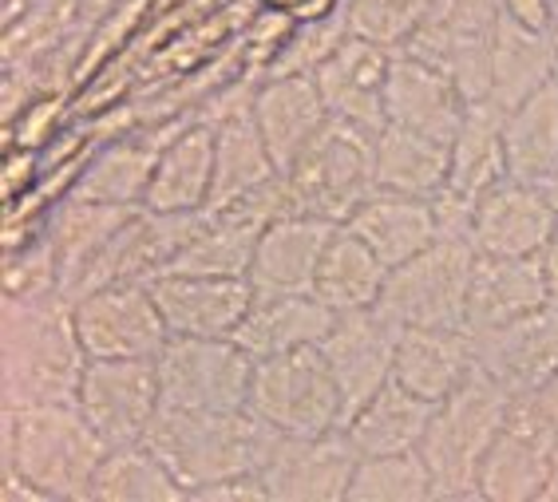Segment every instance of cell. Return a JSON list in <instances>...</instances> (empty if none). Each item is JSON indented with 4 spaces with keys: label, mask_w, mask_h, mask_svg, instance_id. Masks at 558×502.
I'll return each instance as SVG.
<instances>
[{
    "label": "cell",
    "mask_w": 558,
    "mask_h": 502,
    "mask_svg": "<svg viewBox=\"0 0 558 502\" xmlns=\"http://www.w3.org/2000/svg\"><path fill=\"white\" fill-rule=\"evenodd\" d=\"M104 455L80 404L0 407V499H92Z\"/></svg>",
    "instance_id": "obj_1"
},
{
    "label": "cell",
    "mask_w": 558,
    "mask_h": 502,
    "mask_svg": "<svg viewBox=\"0 0 558 502\" xmlns=\"http://www.w3.org/2000/svg\"><path fill=\"white\" fill-rule=\"evenodd\" d=\"M87 364L64 293L0 297V407L75 404Z\"/></svg>",
    "instance_id": "obj_2"
},
{
    "label": "cell",
    "mask_w": 558,
    "mask_h": 502,
    "mask_svg": "<svg viewBox=\"0 0 558 502\" xmlns=\"http://www.w3.org/2000/svg\"><path fill=\"white\" fill-rule=\"evenodd\" d=\"M281 431H274L254 412H171L162 407L147 448L159 455L171 475L186 487L191 499L198 487L218 479L254 475L266 467L269 451L278 448Z\"/></svg>",
    "instance_id": "obj_3"
},
{
    "label": "cell",
    "mask_w": 558,
    "mask_h": 502,
    "mask_svg": "<svg viewBox=\"0 0 558 502\" xmlns=\"http://www.w3.org/2000/svg\"><path fill=\"white\" fill-rule=\"evenodd\" d=\"M511 412V395L475 368L448 400L436 404L420 455L436 479V499H480V467Z\"/></svg>",
    "instance_id": "obj_4"
},
{
    "label": "cell",
    "mask_w": 558,
    "mask_h": 502,
    "mask_svg": "<svg viewBox=\"0 0 558 502\" xmlns=\"http://www.w3.org/2000/svg\"><path fill=\"white\" fill-rule=\"evenodd\" d=\"M246 407L281 436H325L344 428V400L322 344L258 356Z\"/></svg>",
    "instance_id": "obj_5"
},
{
    "label": "cell",
    "mask_w": 558,
    "mask_h": 502,
    "mask_svg": "<svg viewBox=\"0 0 558 502\" xmlns=\"http://www.w3.org/2000/svg\"><path fill=\"white\" fill-rule=\"evenodd\" d=\"M373 147L376 139L329 119V127L305 147L286 182V215L325 218V222H349L356 206L376 191L373 179Z\"/></svg>",
    "instance_id": "obj_6"
},
{
    "label": "cell",
    "mask_w": 558,
    "mask_h": 502,
    "mask_svg": "<svg viewBox=\"0 0 558 502\" xmlns=\"http://www.w3.org/2000/svg\"><path fill=\"white\" fill-rule=\"evenodd\" d=\"M475 246L468 234H444L436 246L388 273L380 309L404 329H468Z\"/></svg>",
    "instance_id": "obj_7"
},
{
    "label": "cell",
    "mask_w": 558,
    "mask_h": 502,
    "mask_svg": "<svg viewBox=\"0 0 558 502\" xmlns=\"http://www.w3.org/2000/svg\"><path fill=\"white\" fill-rule=\"evenodd\" d=\"M162 407L171 412H246L254 356L234 336H171L159 356Z\"/></svg>",
    "instance_id": "obj_8"
},
{
    "label": "cell",
    "mask_w": 558,
    "mask_h": 502,
    "mask_svg": "<svg viewBox=\"0 0 558 502\" xmlns=\"http://www.w3.org/2000/svg\"><path fill=\"white\" fill-rule=\"evenodd\" d=\"M480 499H558V424L538 395L511 400L504 431L480 467Z\"/></svg>",
    "instance_id": "obj_9"
},
{
    "label": "cell",
    "mask_w": 558,
    "mask_h": 502,
    "mask_svg": "<svg viewBox=\"0 0 558 502\" xmlns=\"http://www.w3.org/2000/svg\"><path fill=\"white\" fill-rule=\"evenodd\" d=\"M72 321L87 360H135L159 356L171 341L147 281H111L72 297Z\"/></svg>",
    "instance_id": "obj_10"
},
{
    "label": "cell",
    "mask_w": 558,
    "mask_h": 502,
    "mask_svg": "<svg viewBox=\"0 0 558 502\" xmlns=\"http://www.w3.org/2000/svg\"><path fill=\"white\" fill-rule=\"evenodd\" d=\"M80 412L108 448L147 443L162 412V384L155 356L135 360H92L80 384Z\"/></svg>",
    "instance_id": "obj_11"
},
{
    "label": "cell",
    "mask_w": 558,
    "mask_h": 502,
    "mask_svg": "<svg viewBox=\"0 0 558 502\" xmlns=\"http://www.w3.org/2000/svg\"><path fill=\"white\" fill-rule=\"evenodd\" d=\"M558 234V203L550 186L511 179L495 182L472 203L468 242L475 254L492 257H535Z\"/></svg>",
    "instance_id": "obj_12"
},
{
    "label": "cell",
    "mask_w": 558,
    "mask_h": 502,
    "mask_svg": "<svg viewBox=\"0 0 558 502\" xmlns=\"http://www.w3.org/2000/svg\"><path fill=\"white\" fill-rule=\"evenodd\" d=\"M400 332H404V325L397 317H388L380 305L337 313L333 329L322 341V353L333 368L337 388H341L344 424L392 380Z\"/></svg>",
    "instance_id": "obj_13"
},
{
    "label": "cell",
    "mask_w": 558,
    "mask_h": 502,
    "mask_svg": "<svg viewBox=\"0 0 558 502\" xmlns=\"http://www.w3.org/2000/svg\"><path fill=\"white\" fill-rule=\"evenodd\" d=\"M356 463L361 455L344 431L281 436L262 467V482L274 502H337L349 499Z\"/></svg>",
    "instance_id": "obj_14"
},
{
    "label": "cell",
    "mask_w": 558,
    "mask_h": 502,
    "mask_svg": "<svg viewBox=\"0 0 558 502\" xmlns=\"http://www.w3.org/2000/svg\"><path fill=\"white\" fill-rule=\"evenodd\" d=\"M388 72H392V48L365 40V36H349L313 72V79L322 87V96L337 123L361 131L368 139H380V131L388 127V108H385Z\"/></svg>",
    "instance_id": "obj_15"
},
{
    "label": "cell",
    "mask_w": 558,
    "mask_h": 502,
    "mask_svg": "<svg viewBox=\"0 0 558 502\" xmlns=\"http://www.w3.org/2000/svg\"><path fill=\"white\" fill-rule=\"evenodd\" d=\"M480 368L511 400L538 395L558 376V305H543L475 336Z\"/></svg>",
    "instance_id": "obj_16"
},
{
    "label": "cell",
    "mask_w": 558,
    "mask_h": 502,
    "mask_svg": "<svg viewBox=\"0 0 558 502\" xmlns=\"http://www.w3.org/2000/svg\"><path fill=\"white\" fill-rule=\"evenodd\" d=\"M150 293L171 336H234L254 305L250 278L222 273H162Z\"/></svg>",
    "instance_id": "obj_17"
},
{
    "label": "cell",
    "mask_w": 558,
    "mask_h": 502,
    "mask_svg": "<svg viewBox=\"0 0 558 502\" xmlns=\"http://www.w3.org/2000/svg\"><path fill=\"white\" fill-rule=\"evenodd\" d=\"M472 99L463 96L456 75L412 52H392V72L385 87L388 123L428 135L436 143H456Z\"/></svg>",
    "instance_id": "obj_18"
},
{
    "label": "cell",
    "mask_w": 558,
    "mask_h": 502,
    "mask_svg": "<svg viewBox=\"0 0 558 502\" xmlns=\"http://www.w3.org/2000/svg\"><path fill=\"white\" fill-rule=\"evenodd\" d=\"M254 119L278 171H290L305 147L329 127L333 111L313 75H269L254 91Z\"/></svg>",
    "instance_id": "obj_19"
},
{
    "label": "cell",
    "mask_w": 558,
    "mask_h": 502,
    "mask_svg": "<svg viewBox=\"0 0 558 502\" xmlns=\"http://www.w3.org/2000/svg\"><path fill=\"white\" fill-rule=\"evenodd\" d=\"M349 225L361 242L373 246V254L385 261L388 269L404 266L428 246H436L444 237V218L436 198H416V194H392V191H373L365 203L349 215Z\"/></svg>",
    "instance_id": "obj_20"
},
{
    "label": "cell",
    "mask_w": 558,
    "mask_h": 502,
    "mask_svg": "<svg viewBox=\"0 0 558 502\" xmlns=\"http://www.w3.org/2000/svg\"><path fill=\"white\" fill-rule=\"evenodd\" d=\"M337 222L305 215H281L262 225L250 285L254 293H313L322 254L333 237Z\"/></svg>",
    "instance_id": "obj_21"
},
{
    "label": "cell",
    "mask_w": 558,
    "mask_h": 502,
    "mask_svg": "<svg viewBox=\"0 0 558 502\" xmlns=\"http://www.w3.org/2000/svg\"><path fill=\"white\" fill-rule=\"evenodd\" d=\"M550 305L543 254L535 257H492L475 254L472 293H468V332L484 336L523 313Z\"/></svg>",
    "instance_id": "obj_22"
},
{
    "label": "cell",
    "mask_w": 558,
    "mask_h": 502,
    "mask_svg": "<svg viewBox=\"0 0 558 502\" xmlns=\"http://www.w3.org/2000/svg\"><path fill=\"white\" fill-rule=\"evenodd\" d=\"M215 191V123L194 115L162 143L147 186V210H206Z\"/></svg>",
    "instance_id": "obj_23"
},
{
    "label": "cell",
    "mask_w": 558,
    "mask_h": 502,
    "mask_svg": "<svg viewBox=\"0 0 558 502\" xmlns=\"http://www.w3.org/2000/svg\"><path fill=\"white\" fill-rule=\"evenodd\" d=\"M475 368H480V353L468 329H404L397 344L392 380L440 404Z\"/></svg>",
    "instance_id": "obj_24"
},
{
    "label": "cell",
    "mask_w": 558,
    "mask_h": 502,
    "mask_svg": "<svg viewBox=\"0 0 558 502\" xmlns=\"http://www.w3.org/2000/svg\"><path fill=\"white\" fill-rule=\"evenodd\" d=\"M333 321L337 309H329L317 293H254V305L242 329L234 332V341L258 360V356L322 344Z\"/></svg>",
    "instance_id": "obj_25"
},
{
    "label": "cell",
    "mask_w": 558,
    "mask_h": 502,
    "mask_svg": "<svg viewBox=\"0 0 558 502\" xmlns=\"http://www.w3.org/2000/svg\"><path fill=\"white\" fill-rule=\"evenodd\" d=\"M140 206H111L84 198V194H64L56 198L48 210V237L56 249V266H60V293L72 297L99 249L108 246L116 230L135 215Z\"/></svg>",
    "instance_id": "obj_26"
},
{
    "label": "cell",
    "mask_w": 558,
    "mask_h": 502,
    "mask_svg": "<svg viewBox=\"0 0 558 502\" xmlns=\"http://www.w3.org/2000/svg\"><path fill=\"white\" fill-rule=\"evenodd\" d=\"M507 108L492 96L468 103L463 127L451 143V179L448 191L456 203L472 206L495 182L507 179Z\"/></svg>",
    "instance_id": "obj_27"
},
{
    "label": "cell",
    "mask_w": 558,
    "mask_h": 502,
    "mask_svg": "<svg viewBox=\"0 0 558 502\" xmlns=\"http://www.w3.org/2000/svg\"><path fill=\"white\" fill-rule=\"evenodd\" d=\"M558 75V48L550 28H531L499 12L492 44V99L507 111L531 99Z\"/></svg>",
    "instance_id": "obj_28"
},
{
    "label": "cell",
    "mask_w": 558,
    "mask_h": 502,
    "mask_svg": "<svg viewBox=\"0 0 558 502\" xmlns=\"http://www.w3.org/2000/svg\"><path fill=\"white\" fill-rule=\"evenodd\" d=\"M432 416H436L432 400L409 392L397 380H388L341 431L349 436V443L356 448L361 460H368V455H400V451H420Z\"/></svg>",
    "instance_id": "obj_29"
},
{
    "label": "cell",
    "mask_w": 558,
    "mask_h": 502,
    "mask_svg": "<svg viewBox=\"0 0 558 502\" xmlns=\"http://www.w3.org/2000/svg\"><path fill=\"white\" fill-rule=\"evenodd\" d=\"M278 174V162L269 155L266 135H262L258 119H254V103L234 115H226L215 123V191H210V206L226 210V206L242 203L254 191H262L269 179Z\"/></svg>",
    "instance_id": "obj_30"
},
{
    "label": "cell",
    "mask_w": 558,
    "mask_h": 502,
    "mask_svg": "<svg viewBox=\"0 0 558 502\" xmlns=\"http://www.w3.org/2000/svg\"><path fill=\"white\" fill-rule=\"evenodd\" d=\"M373 179L376 191L440 198L451 179V147L420 131L388 123L373 147Z\"/></svg>",
    "instance_id": "obj_31"
},
{
    "label": "cell",
    "mask_w": 558,
    "mask_h": 502,
    "mask_svg": "<svg viewBox=\"0 0 558 502\" xmlns=\"http://www.w3.org/2000/svg\"><path fill=\"white\" fill-rule=\"evenodd\" d=\"M388 273L392 269L373 254L368 242H361L349 225H337L322 254V266H317L313 293L337 313L368 309V305H380V297H385Z\"/></svg>",
    "instance_id": "obj_32"
},
{
    "label": "cell",
    "mask_w": 558,
    "mask_h": 502,
    "mask_svg": "<svg viewBox=\"0 0 558 502\" xmlns=\"http://www.w3.org/2000/svg\"><path fill=\"white\" fill-rule=\"evenodd\" d=\"M507 171L535 186L558 182V75L507 111Z\"/></svg>",
    "instance_id": "obj_33"
},
{
    "label": "cell",
    "mask_w": 558,
    "mask_h": 502,
    "mask_svg": "<svg viewBox=\"0 0 558 502\" xmlns=\"http://www.w3.org/2000/svg\"><path fill=\"white\" fill-rule=\"evenodd\" d=\"M262 222L230 210H210L198 225V234L183 246L167 273H222V278H250L254 249H258ZM162 278V273H159Z\"/></svg>",
    "instance_id": "obj_34"
},
{
    "label": "cell",
    "mask_w": 558,
    "mask_h": 502,
    "mask_svg": "<svg viewBox=\"0 0 558 502\" xmlns=\"http://www.w3.org/2000/svg\"><path fill=\"white\" fill-rule=\"evenodd\" d=\"M92 499L104 502H179L186 487L171 475V467L147 448H108L92 482Z\"/></svg>",
    "instance_id": "obj_35"
},
{
    "label": "cell",
    "mask_w": 558,
    "mask_h": 502,
    "mask_svg": "<svg viewBox=\"0 0 558 502\" xmlns=\"http://www.w3.org/2000/svg\"><path fill=\"white\" fill-rule=\"evenodd\" d=\"M353 502H428L436 499V479L420 451H400V455H368L356 463Z\"/></svg>",
    "instance_id": "obj_36"
},
{
    "label": "cell",
    "mask_w": 558,
    "mask_h": 502,
    "mask_svg": "<svg viewBox=\"0 0 558 502\" xmlns=\"http://www.w3.org/2000/svg\"><path fill=\"white\" fill-rule=\"evenodd\" d=\"M349 36H353L349 12L329 16V21H293L281 52L274 56V64L266 68L262 79H269V75H313Z\"/></svg>",
    "instance_id": "obj_37"
},
{
    "label": "cell",
    "mask_w": 558,
    "mask_h": 502,
    "mask_svg": "<svg viewBox=\"0 0 558 502\" xmlns=\"http://www.w3.org/2000/svg\"><path fill=\"white\" fill-rule=\"evenodd\" d=\"M432 0H349V28L353 36H365L373 44H385L400 52L412 40L424 16H428Z\"/></svg>",
    "instance_id": "obj_38"
},
{
    "label": "cell",
    "mask_w": 558,
    "mask_h": 502,
    "mask_svg": "<svg viewBox=\"0 0 558 502\" xmlns=\"http://www.w3.org/2000/svg\"><path fill=\"white\" fill-rule=\"evenodd\" d=\"M191 499L203 502H269L266 482H262V470L254 475H234V479H218L210 487H198Z\"/></svg>",
    "instance_id": "obj_39"
},
{
    "label": "cell",
    "mask_w": 558,
    "mask_h": 502,
    "mask_svg": "<svg viewBox=\"0 0 558 502\" xmlns=\"http://www.w3.org/2000/svg\"><path fill=\"white\" fill-rule=\"evenodd\" d=\"M499 9L515 21L531 24V28H550V0H499Z\"/></svg>",
    "instance_id": "obj_40"
},
{
    "label": "cell",
    "mask_w": 558,
    "mask_h": 502,
    "mask_svg": "<svg viewBox=\"0 0 558 502\" xmlns=\"http://www.w3.org/2000/svg\"><path fill=\"white\" fill-rule=\"evenodd\" d=\"M543 269H547V289H550V305H558V234L550 237V246L543 249Z\"/></svg>",
    "instance_id": "obj_41"
},
{
    "label": "cell",
    "mask_w": 558,
    "mask_h": 502,
    "mask_svg": "<svg viewBox=\"0 0 558 502\" xmlns=\"http://www.w3.org/2000/svg\"><path fill=\"white\" fill-rule=\"evenodd\" d=\"M538 400H543V407H547L550 416H555V424H558V376L550 380L547 388H543V392H538Z\"/></svg>",
    "instance_id": "obj_42"
},
{
    "label": "cell",
    "mask_w": 558,
    "mask_h": 502,
    "mask_svg": "<svg viewBox=\"0 0 558 502\" xmlns=\"http://www.w3.org/2000/svg\"><path fill=\"white\" fill-rule=\"evenodd\" d=\"M262 4H266V9H278V12H290L298 0H262Z\"/></svg>",
    "instance_id": "obj_43"
},
{
    "label": "cell",
    "mask_w": 558,
    "mask_h": 502,
    "mask_svg": "<svg viewBox=\"0 0 558 502\" xmlns=\"http://www.w3.org/2000/svg\"><path fill=\"white\" fill-rule=\"evenodd\" d=\"M550 36H555V48H558V16L550 21Z\"/></svg>",
    "instance_id": "obj_44"
},
{
    "label": "cell",
    "mask_w": 558,
    "mask_h": 502,
    "mask_svg": "<svg viewBox=\"0 0 558 502\" xmlns=\"http://www.w3.org/2000/svg\"><path fill=\"white\" fill-rule=\"evenodd\" d=\"M550 12H555V16H558V0H550ZM555 16H550V21H555Z\"/></svg>",
    "instance_id": "obj_45"
},
{
    "label": "cell",
    "mask_w": 558,
    "mask_h": 502,
    "mask_svg": "<svg viewBox=\"0 0 558 502\" xmlns=\"http://www.w3.org/2000/svg\"><path fill=\"white\" fill-rule=\"evenodd\" d=\"M550 191H555V203H558V182H555V186H550Z\"/></svg>",
    "instance_id": "obj_46"
}]
</instances>
